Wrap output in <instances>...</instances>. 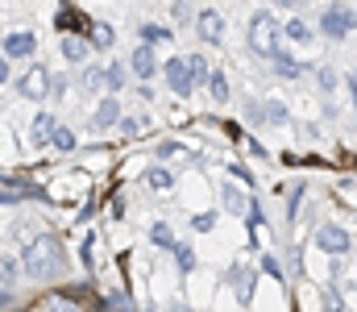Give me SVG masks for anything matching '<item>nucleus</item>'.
Instances as JSON below:
<instances>
[{"instance_id":"1","label":"nucleus","mask_w":357,"mask_h":312,"mask_svg":"<svg viewBox=\"0 0 357 312\" xmlns=\"http://www.w3.org/2000/svg\"><path fill=\"white\" fill-rule=\"evenodd\" d=\"M63 267H67V250H63V242H59L54 233H38V237H29L25 254H21V271H25L29 279L46 283V279H54Z\"/></svg>"},{"instance_id":"2","label":"nucleus","mask_w":357,"mask_h":312,"mask_svg":"<svg viewBox=\"0 0 357 312\" xmlns=\"http://www.w3.org/2000/svg\"><path fill=\"white\" fill-rule=\"evenodd\" d=\"M278 38H282V25H278V17H274L270 8L250 13V25H245V46H250V54H258V59H274V54L282 50Z\"/></svg>"},{"instance_id":"3","label":"nucleus","mask_w":357,"mask_h":312,"mask_svg":"<svg viewBox=\"0 0 357 312\" xmlns=\"http://www.w3.org/2000/svg\"><path fill=\"white\" fill-rule=\"evenodd\" d=\"M316 29L328 38V42H341V38H349L357 29V8L349 4H328V8H320V17H316Z\"/></svg>"},{"instance_id":"4","label":"nucleus","mask_w":357,"mask_h":312,"mask_svg":"<svg viewBox=\"0 0 357 312\" xmlns=\"http://www.w3.org/2000/svg\"><path fill=\"white\" fill-rule=\"evenodd\" d=\"M50 84H54V71H50L46 63H29V67L17 75V92H21L25 101H38V104L50 101Z\"/></svg>"},{"instance_id":"5","label":"nucleus","mask_w":357,"mask_h":312,"mask_svg":"<svg viewBox=\"0 0 357 312\" xmlns=\"http://www.w3.org/2000/svg\"><path fill=\"white\" fill-rule=\"evenodd\" d=\"M0 54H4L8 63H33V54H38V34L13 29L8 38H0Z\"/></svg>"},{"instance_id":"6","label":"nucleus","mask_w":357,"mask_h":312,"mask_svg":"<svg viewBox=\"0 0 357 312\" xmlns=\"http://www.w3.org/2000/svg\"><path fill=\"white\" fill-rule=\"evenodd\" d=\"M312 246H316L320 254H328V258H345V254L354 250V237H349L341 225H320L316 237H312Z\"/></svg>"},{"instance_id":"7","label":"nucleus","mask_w":357,"mask_h":312,"mask_svg":"<svg viewBox=\"0 0 357 312\" xmlns=\"http://www.w3.org/2000/svg\"><path fill=\"white\" fill-rule=\"evenodd\" d=\"M162 80H167V88L175 92V96H195V80H191V67H187V54H175V59H167L162 63Z\"/></svg>"},{"instance_id":"8","label":"nucleus","mask_w":357,"mask_h":312,"mask_svg":"<svg viewBox=\"0 0 357 312\" xmlns=\"http://www.w3.org/2000/svg\"><path fill=\"white\" fill-rule=\"evenodd\" d=\"M154 75H162V63H158V54L150 50V46H133V54H129V80H137V84H150Z\"/></svg>"},{"instance_id":"9","label":"nucleus","mask_w":357,"mask_h":312,"mask_svg":"<svg viewBox=\"0 0 357 312\" xmlns=\"http://www.w3.org/2000/svg\"><path fill=\"white\" fill-rule=\"evenodd\" d=\"M121 117H125V104L116 101V96H100L96 108H91V129L96 133H108V129L121 125Z\"/></svg>"},{"instance_id":"10","label":"nucleus","mask_w":357,"mask_h":312,"mask_svg":"<svg viewBox=\"0 0 357 312\" xmlns=\"http://www.w3.org/2000/svg\"><path fill=\"white\" fill-rule=\"evenodd\" d=\"M195 34H199V42L220 46V42H225V13H216V8H199V13H195Z\"/></svg>"},{"instance_id":"11","label":"nucleus","mask_w":357,"mask_h":312,"mask_svg":"<svg viewBox=\"0 0 357 312\" xmlns=\"http://www.w3.org/2000/svg\"><path fill=\"white\" fill-rule=\"evenodd\" d=\"M225 283L237 292V300H241V304H250V300H254V283H258V271L237 262V267H229V271H225Z\"/></svg>"},{"instance_id":"12","label":"nucleus","mask_w":357,"mask_h":312,"mask_svg":"<svg viewBox=\"0 0 357 312\" xmlns=\"http://www.w3.org/2000/svg\"><path fill=\"white\" fill-rule=\"evenodd\" d=\"M54 129H59V117H54L50 108H38L33 121H29V142H33V146H50Z\"/></svg>"},{"instance_id":"13","label":"nucleus","mask_w":357,"mask_h":312,"mask_svg":"<svg viewBox=\"0 0 357 312\" xmlns=\"http://www.w3.org/2000/svg\"><path fill=\"white\" fill-rule=\"evenodd\" d=\"M137 38H142V46H167V42H175V29L167 25V21H142L137 25Z\"/></svg>"},{"instance_id":"14","label":"nucleus","mask_w":357,"mask_h":312,"mask_svg":"<svg viewBox=\"0 0 357 312\" xmlns=\"http://www.w3.org/2000/svg\"><path fill=\"white\" fill-rule=\"evenodd\" d=\"M59 50H63V59H67L71 67H88L91 46H88V38H84V34H67V38L59 42Z\"/></svg>"},{"instance_id":"15","label":"nucleus","mask_w":357,"mask_h":312,"mask_svg":"<svg viewBox=\"0 0 357 312\" xmlns=\"http://www.w3.org/2000/svg\"><path fill=\"white\" fill-rule=\"evenodd\" d=\"M100 84L108 88V96H116L125 84H129V63H121V59H112V63H104V71H100Z\"/></svg>"},{"instance_id":"16","label":"nucleus","mask_w":357,"mask_h":312,"mask_svg":"<svg viewBox=\"0 0 357 312\" xmlns=\"http://www.w3.org/2000/svg\"><path fill=\"white\" fill-rule=\"evenodd\" d=\"M312 34H316V29H312V21H307V17H299V13L282 21V38H287V42H295V46H307V42H312Z\"/></svg>"},{"instance_id":"17","label":"nucleus","mask_w":357,"mask_h":312,"mask_svg":"<svg viewBox=\"0 0 357 312\" xmlns=\"http://www.w3.org/2000/svg\"><path fill=\"white\" fill-rule=\"evenodd\" d=\"M220 205H225V212H233V216H245V212H250L245 192H241L233 179H225V184H220Z\"/></svg>"},{"instance_id":"18","label":"nucleus","mask_w":357,"mask_h":312,"mask_svg":"<svg viewBox=\"0 0 357 312\" xmlns=\"http://www.w3.org/2000/svg\"><path fill=\"white\" fill-rule=\"evenodd\" d=\"M270 67H274V75H278V80H299V75L307 71V67H303L291 50H278V54L270 59Z\"/></svg>"},{"instance_id":"19","label":"nucleus","mask_w":357,"mask_h":312,"mask_svg":"<svg viewBox=\"0 0 357 312\" xmlns=\"http://www.w3.org/2000/svg\"><path fill=\"white\" fill-rule=\"evenodd\" d=\"M146 188H150V192H171V188H175V171L162 167V163L146 167Z\"/></svg>"},{"instance_id":"20","label":"nucleus","mask_w":357,"mask_h":312,"mask_svg":"<svg viewBox=\"0 0 357 312\" xmlns=\"http://www.w3.org/2000/svg\"><path fill=\"white\" fill-rule=\"evenodd\" d=\"M204 88H208L212 104H229V96H233V88H229V75H225V71H216V67H212V80H208Z\"/></svg>"},{"instance_id":"21","label":"nucleus","mask_w":357,"mask_h":312,"mask_svg":"<svg viewBox=\"0 0 357 312\" xmlns=\"http://www.w3.org/2000/svg\"><path fill=\"white\" fill-rule=\"evenodd\" d=\"M171 258H175L178 275H191V271L199 267V258H195V246H191V242H178L175 250H171Z\"/></svg>"},{"instance_id":"22","label":"nucleus","mask_w":357,"mask_h":312,"mask_svg":"<svg viewBox=\"0 0 357 312\" xmlns=\"http://www.w3.org/2000/svg\"><path fill=\"white\" fill-rule=\"evenodd\" d=\"M25 271H21V258H13V254H0V288H17V279H21Z\"/></svg>"},{"instance_id":"23","label":"nucleus","mask_w":357,"mask_h":312,"mask_svg":"<svg viewBox=\"0 0 357 312\" xmlns=\"http://www.w3.org/2000/svg\"><path fill=\"white\" fill-rule=\"evenodd\" d=\"M187 67H191V80H195V88H204V84L212 80V63H208L199 50H191V54H187Z\"/></svg>"},{"instance_id":"24","label":"nucleus","mask_w":357,"mask_h":312,"mask_svg":"<svg viewBox=\"0 0 357 312\" xmlns=\"http://www.w3.org/2000/svg\"><path fill=\"white\" fill-rule=\"evenodd\" d=\"M150 242H154L158 250H175V246H178L175 229H171L167 221H154V225H150Z\"/></svg>"},{"instance_id":"25","label":"nucleus","mask_w":357,"mask_h":312,"mask_svg":"<svg viewBox=\"0 0 357 312\" xmlns=\"http://www.w3.org/2000/svg\"><path fill=\"white\" fill-rule=\"evenodd\" d=\"M262 121L266 125H287L291 121V108L282 101H262Z\"/></svg>"},{"instance_id":"26","label":"nucleus","mask_w":357,"mask_h":312,"mask_svg":"<svg viewBox=\"0 0 357 312\" xmlns=\"http://www.w3.org/2000/svg\"><path fill=\"white\" fill-rule=\"evenodd\" d=\"M50 146H54V150H63V154H71V150L79 146V133H75L71 125H59V129H54V138H50Z\"/></svg>"},{"instance_id":"27","label":"nucleus","mask_w":357,"mask_h":312,"mask_svg":"<svg viewBox=\"0 0 357 312\" xmlns=\"http://www.w3.org/2000/svg\"><path fill=\"white\" fill-rule=\"evenodd\" d=\"M112 42H116V34H112V29H108L104 21H96V25H91L88 46H91V50H112Z\"/></svg>"},{"instance_id":"28","label":"nucleus","mask_w":357,"mask_h":312,"mask_svg":"<svg viewBox=\"0 0 357 312\" xmlns=\"http://www.w3.org/2000/svg\"><path fill=\"white\" fill-rule=\"evenodd\" d=\"M258 267H262V275H270V279H278V283H282V258H278V254H262V262H258Z\"/></svg>"},{"instance_id":"29","label":"nucleus","mask_w":357,"mask_h":312,"mask_svg":"<svg viewBox=\"0 0 357 312\" xmlns=\"http://www.w3.org/2000/svg\"><path fill=\"white\" fill-rule=\"evenodd\" d=\"M191 229H195V233H212V229H216V212H212V208H208V212H195V216H191Z\"/></svg>"},{"instance_id":"30","label":"nucleus","mask_w":357,"mask_h":312,"mask_svg":"<svg viewBox=\"0 0 357 312\" xmlns=\"http://www.w3.org/2000/svg\"><path fill=\"white\" fill-rule=\"evenodd\" d=\"M171 21H175V25H187V21H195V13H191L187 4H171Z\"/></svg>"},{"instance_id":"31","label":"nucleus","mask_w":357,"mask_h":312,"mask_svg":"<svg viewBox=\"0 0 357 312\" xmlns=\"http://www.w3.org/2000/svg\"><path fill=\"white\" fill-rule=\"evenodd\" d=\"M245 121H250V125H266V121H262V101L245 104Z\"/></svg>"},{"instance_id":"32","label":"nucleus","mask_w":357,"mask_h":312,"mask_svg":"<svg viewBox=\"0 0 357 312\" xmlns=\"http://www.w3.org/2000/svg\"><path fill=\"white\" fill-rule=\"evenodd\" d=\"M100 71H104V67H84V80H79V84H84V88H104V84H100Z\"/></svg>"},{"instance_id":"33","label":"nucleus","mask_w":357,"mask_h":312,"mask_svg":"<svg viewBox=\"0 0 357 312\" xmlns=\"http://www.w3.org/2000/svg\"><path fill=\"white\" fill-rule=\"evenodd\" d=\"M316 80H320V88H324V92H333V88H337V71H333V67H320V75H316Z\"/></svg>"},{"instance_id":"34","label":"nucleus","mask_w":357,"mask_h":312,"mask_svg":"<svg viewBox=\"0 0 357 312\" xmlns=\"http://www.w3.org/2000/svg\"><path fill=\"white\" fill-rule=\"evenodd\" d=\"M116 129H121L125 138H137V129H142V121H137V117H121V125H116Z\"/></svg>"},{"instance_id":"35","label":"nucleus","mask_w":357,"mask_h":312,"mask_svg":"<svg viewBox=\"0 0 357 312\" xmlns=\"http://www.w3.org/2000/svg\"><path fill=\"white\" fill-rule=\"evenodd\" d=\"M67 84H71L67 75H54V84H50V101H59V96L67 92Z\"/></svg>"},{"instance_id":"36","label":"nucleus","mask_w":357,"mask_h":312,"mask_svg":"<svg viewBox=\"0 0 357 312\" xmlns=\"http://www.w3.org/2000/svg\"><path fill=\"white\" fill-rule=\"evenodd\" d=\"M8 80H13V63H8V59H4V54H0V88H4V84H8Z\"/></svg>"},{"instance_id":"37","label":"nucleus","mask_w":357,"mask_h":312,"mask_svg":"<svg viewBox=\"0 0 357 312\" xmlns=\"http://www.w3.org/2000/svg\"><path fill=\"white\" fill-rule=\"evenodd\" d=\"M175 150H178L175 142H158V146H154V154H158V158H171Z\"/></svg>"},{"instance_id":"38","label":"nucleus","mask_w":357,"mask_h":312,"mask_svg":"<svg viewBox=\"0 0 357 312\" xmlns=\"http://www.w3.org/2000/svg\"><path fill=\"white\" fill-rule=\"evenodd\" d=\"M108 312H133V309H129V304H125V300L116 296V300H108Z\"/></svg>"},{"instance_id":"39","label":"nucleus","mask_w":357,"mask_h":312,"mask_svg":"<svg viewBox=\"0 0 357 312\" xmlns=\"http://www.w3.org/2000/svg\"><path fill=\"white\" fill-rule=\"evenodd\" d=\"M8 304H13V292H8V288H0V312L8 309Z\"/></svg>"},{"instance_id":"40","label":"nucleus","mask_w":357,"mask_h":312,"mask_svg":"<svg viewBox=\"0 0 357 312\" xmlns=\"http://www.w3.org/2000/svg\"><path fill=\"white\" fill-rule=\"evenodd\" d=\"M167 312H195V309H191L187 300H175V304H171V309H167Z\"/></svg>"},{"instance_id":"41","label":"nucleus","mask_w":357,"mask_h":312,"mask_svg":"<svg viewBox=\"0 0 357 312\" xmlns=\"http://www.w3.org/2000/svg\"><path fill=\"white\" fill-rule=\"evenodd\" d=\"M4 205H17V196H8V192H0V208Z\"/></svg>"},{"instance_id":"42","label":"nucleus","mask_w":357,"mask_h":312,"mask_svg":"<svg viewBox=\"0 0 357 312\" xmlns=\"http://www.w3.org/2000/svg\"><path fill=\"white\" fill-rule=\"evenodd\" d=\"M349 88H354V104H357V71H349Z\"/></svg>"},{"instance_id":"43","label":"nucleus","mask_w":357,"mask_h":312,"mask_svg":"<svg viewBox=\"0 0 357 312\" xmlns=\"http://www.w3.org/2000/svg\"><path fill=\"white\" fill-rule=\"evenodd\" d=\"M133 312H154V309H150V304H146V309H133Z\"/></svg>"}]
</instances>
